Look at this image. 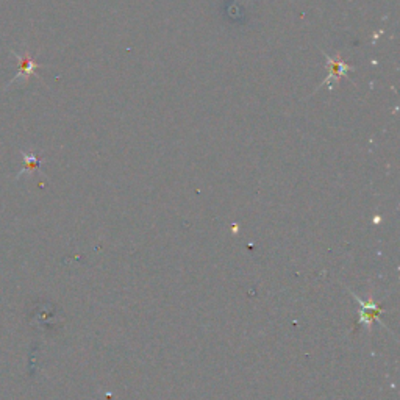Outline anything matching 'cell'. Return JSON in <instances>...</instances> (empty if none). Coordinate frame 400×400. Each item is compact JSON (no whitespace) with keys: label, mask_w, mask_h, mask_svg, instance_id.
<instances>
[{"label":"cell","mask_w":400,"mask_h":400,"mask_svg":"<svg viewBox=\"0 0 400 400\" xmlns=\"http://www.w3.org/2000/svg\"><path fill=\"white\" fill-rule=\"evenodd\" d=\"M11 55H14V58L18 60V74L11 78V82L6 85V88H10L13 83H16L19 78H24L27 82L30 77H37L38 69L41 68V64L33 58V56L28 54V50H25L24 54H19L16 50H11Z\"/></svg>","instance_id":"cell-1"},{"label":"cell","mask_w":400,"mask_h":400,"mask_svg":"<svg viewBox=\"0 0 400 400\" xmlns=\"http://www.w3.org/2000/svg\"><path fill=\"white\" fill-rule=\"evenodd\" d=\"M325 55V60L330 63V69H332V73H330V75H328L325 80H324V83L320 85V87H324V85H327L328 82L332 80V78H338L341 77V75H347V73L349 70H352L354 68L352 66H349V64H346V63H342V61H339V60H333L332 56H328L327 54H324Z\"/></svg>","instance_id":"cell-2"},{"label":"cell","mask_w":400,"mask_h":400,"mask_svg":"<svg viewBox=\"0 0 400 400\" xmlns=\"http://www.w3.org/2000/svg\"><path fill=\"white\" fill-rule=\"evenodd\" d=\"M20 154H23V156H24L25 166H24V169H20V170H19L18 175H16V178L23 177L25 173L32 174V173H37V170H39L41 160L38 158L37 155H35L33 152H27V150H20Z\"/></svg>","instance_id":"cell-3"}]
</instances>
